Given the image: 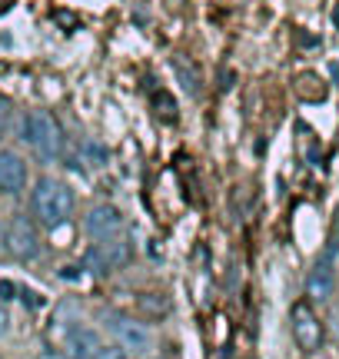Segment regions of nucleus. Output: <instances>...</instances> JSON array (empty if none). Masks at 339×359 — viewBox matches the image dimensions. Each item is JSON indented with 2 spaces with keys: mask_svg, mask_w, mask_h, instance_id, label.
I'll list each match as a JSON object with an SVG mask.
<instances>
[{
  "mask_svg": "<svg viewBox=\"0 0 339 359\" xmlns=\"http://www.w3.org/2000/svg\"><path fill=\"white\" fill-rule=\"evenodd\" d=\"M30 210L43 226H50V230L64 226L67 219L74 217V193H70L64 180L40 177L34 183V193H30Z\"/></svg>",
  "mask_w": 339,
  "mask_h": 359,
  "instance_id": "1",
  "label": "nucleus"
},
{
  "mask_svg": "<svg viewBox=\"0 0 339 359\" xmlns=\"http://www.w3.org/2000/svg\"><path fill=\"white\" fill-rule=\"evenodd\" d=\"M20 137H24V143L37 154V160H43V163L57 160L60 150H64L60 123H57L47 110H30V114L24 116V123H20Z\"/></svg>",
  "mask_w": 339,
  "mask_h": 359,
  "instance_id": "2",
  "label": "nucleus"
},
{
  "mask_svg": "<svg viewBox=\"0 0 339 359\" xmlns=\"http://www.w3.org/2000/svg\"><path fill=\"white\" fill-rule=\"evenodd\" d=\"M4 243H7V250H11V257L20 259V263H30V259L40 257L37 226H34L27 217H13L11 219V226L4 230Z\"/></svg>",
  "mask_w": 339,
  "mask_h": 359,
  "instance_id": "3",
  "label": "nucleus"
},
{
  "mask_svg": "<svg viewBox=\"0 0 339 359\" xmlns=\"http://www.w3.org/2000/svg\"><path fill=\"white\" fill-rule=\"evenodd\" d=\"M104 326L113 333V339H120V346L127 353H144L153 343L144 323H137L133 316H123V313H104Z\"/></svg>",
  "mask_w": 339,
  "mask_h": 359,
  "instance_id": "4",
  "label": "nucleus"
},
{
  "mask_svg": "<svg viewBox=\"0 0 339 359\" xmlns=\"http://www.w3.org/2000/svg\"><path fill=\"white\" fill-rule=\"evenodd\" d=\"M289 323H293V339L303 353H313V349L323 346V323L310 309V303H296L289 313Z\"/></svg>",
  "mask_w": 339,
  "mask_h": 359,
  "instance_id": "5",
  "label": "nucleus"
},
{
  "mask_svg": "<svg viewBox=\"0 0 339 359\" xmlns=\"http://www.w3.org/2000/svg\"><path fill=\"white\" fill-rule=\"evenodd\" d=\"M133 257V250L127 240H106V243L100 246H93L90 253H87V266L97 269V273H110V269H120V266H127Z\"/></svg>",
  "mask_w": 339,
  "mask_h": 359,
  "instance_id": "6",
  "label": "nucleus"
},
{
  "mask_svg": "<svg viewBox=\"0 0 339 359\" xmlns=\"http://www.w3.org/2000/svg\"><path fill=\"white\" fill-rule=\"evenodd\" d=\"M87 233H90L97 243L117 240L120 233H123V217H120V210L110 203L93 206L90 213H87Z\"/></svg>",
  "mask_w": 339,
  "mask_h": 359,
  "instance_id": "7",
  "label": "nucleus"
},
{
  "mask_svg": "<svg viewBox=\"0 0 339 359\" xmlns=\"http://www.w3.org/2000/svg\"><path fill=\"white\" fill-rule=\"evenodd\" d=\"M60 333V346H64V359H93L100 349V339L87 326H67L57 330Z\"/></svg>",
  "mask_w": 339,
  "mask_h": 359,
  "instance_id": "8",
  "label": "nucleus"
},
{
  "mask_svg": "<svg viewBox=\"0 0 339 359\" xmlns=\"http://www.w3.org/2000/svg\"><path fill=\"white\" fill-rule=\"evenodd\" d=\"M27 187V163L13 150H0V193H20Z\"/></svg>",
  "mask_w": 339,
  "mask_h": 359,
  "instance_id": "9",
  "label": "nucleus"
},
{
  "mask_svg": "<svg viewBox=\"0 0 339 359\" xmlns=\"http://www.w3.org/2000/svg\"><path fill=\"white\" fill-rule=\"evenodd\" d=\"M336 290V273H333V259L323 257L310 269V276H306V293L310 299H329Z\"/></svg>",
  "mask_w": 339,
  "mask_h": 359,
  "instance_id": "10",
  "label": "nucleus"
},
{
  "mask_svg": "<svg viewBox=\"0 0 339 359\" xmlns=\"http://www.w3.org/2000/svg\"><path fill=\"white\" fill-rule=\"evenodd\" d=\"M173 67H177V77L186 87V93H200V77H196V67L183 57H173Z\"/></svg>",
  "mask_w": 339,
  "mask_h": 359,
  "instance_id": "11",
  "label": "nucleus"
},
{
  "mask_svg": "<svg viewBox=\"0 0 339 359\" xmlns=\"http://www.w3.org/2000/svg\"><path fill=\"white\" fill-rule=\"evenodd\" d=\"M153 110H157V116H163V120H177V100L170 97V93H153Z\"/></svg>",
  "mask_w": 339,
  "mask_h": 359,
  "instance_id": "12",
  "label": "nucleus"
},
{
  "mask_svg": "<svg viewBox=\"0 0 339 359\" xmlns=\"http://www.w3.org/2000/svg\"><path fill=\"white\" fill-rule=\"evenodd\" d=\"M93 359H130V353L123 346H100Z\"/></svg>",
  "mask_w": 339,
  "mask_h": 359,
  "instance_id": "13",
  "label": "nucleus"
},
{
  "mask_svg": "<svg viewBox=\"0 0 339 359\" xmlns=\"http://www.w3.org/2000/svg\"><path fill=\"white\" fill-rule=\"evenodd\" d=\"M7 114H11V103L0 100V137H4V130H7Z\"/></svg>",
  "mask_w": 339,
  "mask_h": 359,
  "instance_id": "14",
  "label": "nucleus"
},
{
  "mask_svg": "<svg viewBox=\"0 0 339 359\" xmlns=\"http://www.w3.org/2000/svg\"><path fill=\"white\" fill-rule=\"evenodd\" d=\"M13 296V283L11 280H0V299H11Z\"/></svg>",
  "mask_w": 339,
  "mask_h": 359,
  "instance_id": "15",
  "label": "nucleus"
},
{
  "mask_svg": "<svg viewBox=\"0 0 339 359\" xmlns=\"http://www.w3.org/2000/svg\"><path fill=\"white\" fill-rule=\"evenodd\" d=\"M7 333V316H4V313H0V336Z\"/></svg>",
  "mask_w": 339,
  "mask_h": 359,
  "instance_id": "16",
  "label": "nucleus"
},
{
  "mask_svg": "<svg viewBox=\"0 0 339 359\" xmlns=\"http://www.w3.org/2000/svg\"><path fill=\"white\" fill-rule=\"evenodd\" d=\"M333 24H336V30H339V4L333 7Z\"/></svg>",
  "mask_w": 339,
  "mask_h": 359,
  "instance_id": "17",
  "label": "nucleus"
},
{
  "mask_svg": "<svg viewBox=\"0 0 339 359\" xmlns=\"http://www.w3.org/2000/svg\"><path fill=\"white\" fill-rule=\"evenodd\" d=\"M13 7V0H0V11H11Z\"/></svg>",
  "mask_w": 339,
  "mask_h": 359,
  "instance_id": "18",
  "label": "nucleus"
},
{
  "mask_svg": "<svg viewBox=\"0 0 339 359\" xmlns=\"http://www.w3.org/2000/svg\"><path fill=\"white\" fill-rule=\"evenodd\" d=\"M0 240H4V226H0Z\"/></svg>",
  "mask_w": 339,
  "mask_h": 359,
  "instance_id": "19",
  "label": "nucleus"
}]
</instances>
